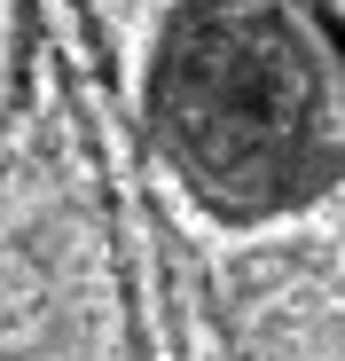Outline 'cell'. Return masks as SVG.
Instances as JSON below:
<instances>
[{
  "mask_svg": "<svg viewBox=\"0 0 345 361\" xmlns=\"http://www.w3.org/2000/svg\"><path fill=\"white\" fill-rule=\"evenodd\" d=\"M134 126L212 228H275L345 180L330 0H165L134 55Z\"/></svg>",
  "mask_w": 345,
  "mask_h": 361,
  "instance_id": "obj_1",
  "label": "cell"
}]
</instances>
